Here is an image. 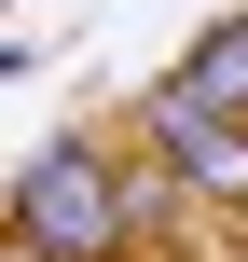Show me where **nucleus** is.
I'll use <instances>...</instances> for the list:
<instances>
[{"label": "nucleus", "mask_w": 248, "mask_h": 262, "mask_svg": "<svg viewBox=\"0 0 248 262\" xmlns=\"http://www.w3.org/2000/svg\"><path fill=\"white\" fill-rule=\"evenodd\" d=\"M152 207H166V180L138 166V138H41L14 166V193H0V249H28V262H138Z\"/></svg>", "instance_id": "obj_1"}, {"label": "nucleus", "mask_w": 248, "mask_h": 262, "mask_svg": "<svg viewBox=\"0 0 248 262\" xmlns=\"http://www.w3.org/2000/svg\"><path fill=\"white\" fill-rule=\"evenodd\" d=\"M124 138H138V166L166 180V207H248V111L193 97V83H152Z\"/></svg>", "instance_id": "obj_2"}, {"label": "nucleus", "mask_w": 248, "mask_h": 262, "mask_svg": "<svg viewBox=\"0 0 248 262\" xmlns=\"http://www.w3.org/2000/svg\"><path fill=\"white\" fill-rule=\"evenodd\" d=\"M179 83H193V97H221V111H248V0L193 28V55H179Z\"/></svg>", "instance_id": "obj_3"}, {"label": "nucleus", "mask_w": 248, "mask_h": 262, "mask_svg": "<svg viewBox=\"0 0 248 262\" xmlns=\"http://www.w3.org/2000/svg\"><path fill=\"white\" fill-rule=\"evenodd\" d=\"M0 262H28V249H0Z\"/></svg>", "instance_id": "obj_4"}]
</instances>
